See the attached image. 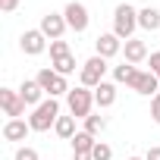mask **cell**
<instances>
[{
    "mask_svg": "<svg viewBox=\"0 0 160 160\" xmlns=\"http://www.w3.org/2000/svg\"><path fill=\"white\" fill-rule=\"evenodd\" d=\"M135 28H138V10L132 3H119L113 10V35L129 41V38H135Z\"/></svg>",
    "mask_w": 160,
    "mask_h": 160,
    "instance_id": "cell-1",
    "label": "cell"
},
{
    "mask_svg": "<svg viewBox=\"0 0 160 160\" xmlns=\"http://www.w3.org/2000/svg\"><path fill=\"white\" fill-rule=\"evenodd\" d=\"M66 107L75 119H88L91 110H94V91L85 88V85H75L69 94H66Z\"/></svg>",
    "mask_w": 160,
    "mask_h": 160,
    "instance_id": "cell-2",
    "label": "cell"
},
{
    "mask_svg": "<svg viewBox=\"0 0 160 160\" xmlns=\"http://www.w3.org/2000/svg\"><path fill=\"white\" fill-rule=\"evenodd\" d=\"M57 119H60V104H57V98H47L41 107H35V113L28 116V126H32V132H47L57 126Z\"/></svg>",
    "mask_w": 160,
    "mask_h": 160,
    "instance_id": "cell-3",
    "label": "cell"
},
{
    "mask_svg": "<svg viewBox=\"0 0 160 160\" xmlns=\"http://www.w3.org/2000/svg\"><path fill=\"white\" fill-rule=\"evenodd\" d=\"M104 75H107V60L94 53V57H88V60L82 63V69H78V85H85V88L94 91L101 82H107Z\"/></svg>",
    "mask_w": 160,
    "mask_h": 160,
    "instance_id": "cell-4",
    "label": "cell"
},
{
    "mask_svg": "<svg viewBox=\"0 0 160 160\" xmlns=\"http://www.w3.org/2000/svg\"><path fill=\"white\" fill-rule=\"evenodd\" d=\"M38 85L44 88V94L47 98H60V94H69L72 88H69V82H66V75H60V72H53V66H44V69H38Z\"/></svg>",
    "mask_w": 160,
    "mask_h": 160,
    "instance_id": "cell-5",
    "label": "cell"
},
{
    "mask_svg": "<svg viewBox=\"0 0 160 160\" xmlns=\"http://www.w3.org/2000/svg\"><path fill=\"white\" fill-rule=\"evenodd\" d=\"M63 16H66V25H69V28H72L75 35L88 32V25H91L88 7H85V3H78V0H69V3L63 7Z\"/></svg>",
    "mask_w": 160,
    "mask_h": 160,
    "instance_id": "cell-6",
    "label": "cell"
},
{
    "mask_svg": "<svg viewBox=\"0 0 160 160\" xmlns=\"http://www.w3.org/2000/svg\"><path fill=\"white\" fill-rule=\"evenodd\" d=\"M38 28L44 32V38H47V41H60V38L66 35V28H69V25H66V16H63V13H53V10H50V13H44V16H41V25H38Z\"/></svg>",
    "mask_w": 160,
    "mask_h": 160,
    "instance_id": "cell-7",
    "label": "cell"
},
{
    "mask_svg": "<svg viewBox=\"0 0 160 160\" xmlns=\"http://www.w3.org/2000/svg\"><path fill=\"white\" fill-rule=\"evenodd\" d=\"M19 50H22L25 57H41V53L47 50V38H44V32H41V28H28V32H22V38H19Z\"/></svg>",
    "mask_w": 160,
    "mask_h": 160,
    "instance_id": "cell-8",
    "label": "cell"
},
{
    "mask_svg": "<svg viewBox=\"0 0 160 160\" xmlns=\"http://www.w3.org/2000/svg\"><path fill=\"white\" fill-rule=\"evenodd\" d=\"M122 38H116L113 32H104V35H98V41H94V53L98 57H104V60H113V57H119L122 53Z\"/></svg>",
    "mask_w": 160,
    "mask_h": 160,
    "instance_id": "cell-9",
    "label": "cell"
},
{
    "mask_svg": "<svg viewBox=\"0 0 160 160\" xmlns=\"http://www.w3.org/2000/svg\"><path fill=\"white\" fill-rule=\"evenodd\" d=\"M0 107H3V113L10 119H22V113H25V101L13 88H0Z\"/></svg>",
    "mask_w": 160,
    "mask_h": 160,
    "instance_id": "cell-10",
    "label": "cell"
},
{
    "mask_svg": "<svg viewBox=\"0 0 160 160\" xmlns=\"http://www.w3.org/2000/svg\"><path fill=\"white\" fill-rule=\"evenodd\" d=\"M129 88H132L135 94H144V98H154V94L160 91V78H157V75H154L151 69H148V72H141V69H138V75L132 78V85H129Z\"/></svg>",
    "mask_w": 160,
    "mask_h": 160,
    "instance_id": "cell-11",
    "label": "cell"
},
{
    "mask_svg": "<svg viewBox=\"0 0 160 160\" xmlns=\"http://www.w3.org/2000/svg\"><path fill=\"white\" fill-rule=\"evenodd\" d=\"M16 91H19V98L25 101V107H41V104H44V88L38 85V78H25Z\"/></svg>",
    "mask_w": 160,
    "mask_h": 160,
    "instance_id": "cell-12",
    "label": "cell"
},
{
    "mask_svg": "<svg viewBox=\"0 0 160 160\" xmlns=\"http://www.w3.org/2000/svg\"><path fill=\"white\" fill-rule=\"evenodd\" d=\"M122 57H126V63L138 66V63H144L151 53H148V44H144L141 38H129V41L122 44Z\"/></svg>",
    "mask_w": 160,
    "mask_h": 160,
    "instance_id": "cell-13",
    "label": "cell"
},
{
    "mask_svg": "<svg viewBox=\"0 0 160 160\" xmlns=\"http://www.w3.org/2000/svg\"><path fill=\"white\" fill-rule=\"evenodd\" d=\"M116 104V82H101L94 88V107L98 110H107Z\"/></svg>",
    "mask_w": 160,
    "mask_h": 160,
    "instance_id": "cell-14",
    "label": "cell"
},
{
    "mask_svg": "<svg viewBox=\"0 0 160 160\" xmlns=\"http://www.w3.org/2000/svg\"><path fill=\"white\" fill-rule=\"evenodd\" d=\"M28 132H32L28 119H7V122H3V138H7V141H25Z\"/></svg>",
    "mask_w": 160,
    "mask_h": 160,
    "instance_id": "cell-15",
    "label": "cell"
},
{
    "mask_svg": "<svg viewBox=\"0 0 160 160\" xmlns=\"http://www.w3.org/2000/svg\"><path fill=\"white\" fill-rule=\"evenodd\" d=\"M138 28H144V32H160V10H154V7L138 10Z\"/></svg>",
    "mask_w": 160,
    "mask_h": 160,
    "instance_id": "cell-16",
    "label": "cell"
},
{
    "mask_svg": "<svg viewBox=\"0 0 160 160\" xmlns=\"http://www.w3.org/2000/svg\"><path fill=\"white\" fill-rule=\"evenodd\" d=\"M69 144H72V154H91V151H94V144H98V138H94V135H88V132L82 129V132H75V138H72Z\"/></svg>",
    "mask_w": 160,
    "mask_h": 160,
    "instance_id": "cell-17",
    "label": "cell"
},
{
    "mask_svg": "<svg viewBox=\"0 0 160 160\" xmlns=\"http://www.w3.org/2000/svg\"><path fill=\"white\" fill-rule=\"evenodd\" d=\"M138 75V66H132V63H119V66H113V82L116 85H132V78Z\"/></svg>",
    "mask_w": 160,
    "mask_h": 160,
    "instance_id": "cell-18",
    "label": "cell"
},
{
    "mask_svg": "<svg viewBox=\"0 0 160 160\" xmlns=\"http://www.w3.org/2000/svg\"><path fill=\"white\" fill-rule=\"evenodd\" d=\"M53 132L60 135V138H66V141H72L75 138V116L69 113V116H63L60 113V119H57V126H53Z\"/></svg>",
    "mask_w": 160,
    "mask_h": 160,
    "instance_id": "cell-19",
    "label": "cell"
},
{
    "mask_svg": "<svg viewBox=\"0 0 160 160\" xmlns=\"http://www.w3.org/2000/svg\"><path fill=\"white\" fill-rule=\"evenodd\" d=\"M82 122H85V132H88V135H94V138H98V135H104V129H107V119H104V116H98V113H91V116H88V119H82Z\"/></svg>",
    "mask_w": 160,
    "mask_h": 160,
    "instance_id": "cell-20",
    "label": "cell"
},
{
    "mask_svg": "<svg viewBox=\"0 0 160 160\" xmlns=\"http://www.w3.org/2000/svg\"><path fill=\"white\" fill-rule=\"evenodd\" d=\"M50 66H53V72H60V75H72V72H75V57H72V53H66V57L53 60Z\"/></svg>",
    "mask_w": 160,
    "mask_h": 160,
    "instance_id": "cell-21",
    "label": "cell"
},
{
    "mask_svg": "<svg viewBox=\"0 0 160 160\" xmlns=\"http://www.w3.org/2000/svg\"><path fill=\"white\" fill-rule=\"evenodd\" d=\"M66 53H72L69 50V41H50V60H60V57H66Z\"/></svg>",
    "mask_w": 160,
    "mask_h": 160,
    "instance_id": "cell-22",
    "label": "cell"
},
{
    "mask_svg": "<svg viewBox=\"0 0 160 160\" xmlns=\"http://www.w3.org/2000/svg\"><path fill=\"white\" fill-rule=\"evenodd\" d=\"M91 157H94V160H113V148H110L107 141H98L94 151H91Z\"/></svg>",
    "mask_w": 160,
    "mask_h": 160,
    "instance_id": "cell-23",
    "label": "cell"
},
{
    "mask_svg": "<svg viewBox=\"0 0 160 160\" xmlns=\"http://www.w3.org/2000/svg\"><path fill=\"white\" fill-rule=\"evenodd\" d=\"M13 160H41V157H38V151H35V148H28V144H25V148H16Z\"/></svg>",
    "mask_w": 160,
    "mask_h": 160,
    "instance_id": "cell-24",
    "label": "cell"
},
{
    "mask_svg": "<svg viewBox=\"0 0 160 160\" xmlns=\"http://www.w3.org/2000/svg\"><path fill=\"white\" fill-rule=\"evenodd\" d=\"M151 119H154V122L160 126V91H157V94L151 98Z\"/></svg>",
    "mask_w": 160,
    "mask_h": 160,
    "instance_id": "cell-25",
    "label": "cell"
},
{
    "mask_svg": "<svg viewBox=\"0 0 160 160\" xmlns=\"http://www.w3.org/2000/svg\"><path fill=\"white\" fill-rule=\"evenodd\" d=\"M148 63H151V72H154V75H160V50H154V53L148 57Z\"/></svg>",
    "mask_w": 160,
    "mask_h": 160,
    "instance_id": "cell-26",
    "label": "cell"
},
{
    "mask_svg": "<svg viewBox=\"0 0 160 160\" xmlns=\"http://www.w3.org/2000/svg\"><path fill=\"white\" fill-rule=\"evenodd\" d=\"M19 3H22V0H0V13H13Z\"/></svg>",
    "mask_w": 160,
    "mask_h": 160,
    "instance_id": "cell-27",
    "label": "cell"
},
{
    "mask_svg": "<svg viewBox=\"0 0 160 160\" xmlns=\"http://www.w3.org/2000/svg\"><path fill=\"white\" fill-rule=\"evenodd\" d=\"M144 160H160V148H148V154H144Z\"/></svg>",
    "mask_w": 160,
    "mask_h": 160,
    "instance_id": "cell-28",
    "label": "cell"
},
{
    "mask_svg": "<svg viewBox=\"0 0 160 160\" xmlns=\"http://www.w3.org/2000/svg\"><path fill=\"white\" fill-rule=\"evenodd\" d=\"M72 160H94L91 154H72Z\"/></svg>",
    "mask_w": 160,
    "mask_h": 160,
    "instance_id": "cell-29",
    "label": "cell"
},
{
    "mask_svg": "<svg viewBox=\"0 0 160 160\" xmlns=\"http://www.w3.org/2000/svg\"><path fill=\"white\" fill-rule=\"evenodd\" d=\"M129 160H144V157H129Z\"/></svg>",
    "mask_w": 160,
    "mask_h": 160,
    "instance_id": "cell-30",
    "label": "cell"
}]
</instances>
